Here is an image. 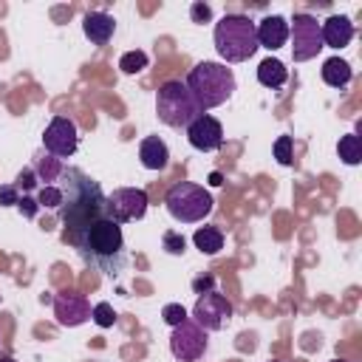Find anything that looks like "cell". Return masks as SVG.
Returning <instances> with one entry per match:
<instances>
[{"label":"cell","mask_w":362,"mask_h":362,"mask_svg":"<svg viewBox=\"0 0 362 362\" xmlns=\"http://www.w3.org/2000/svg\"><path fill=\"white\" fill-rule=\"evenodd\" d=\"M57 187L62 189V204L57 209V218L62 223V240L71 246L90 221L107 215L105 209L107 195L102 192L99 181L82 173L79 167H65Z\"/></svg>","instance_id":"obj_1"},{"label":"cell","mask_w":362,"mask_h":362,"mask_svg":"<svg viewBox=\"0 0 362 362\" xmlns=\"http://www.w3.org/2000/svg\"><path fill=\"white\" fill-rule=\"evenodd\" d=\"M71 249H76L79 257L90 269H96V272H102L107 277H119V272L127 263V249H124L122 226L113 218H107V215L90 221L76 235V240L71 243Z\"/></svg>","instance_id":"obj_2"},{"label":"cell","mask_w":362,"mask_h":362,"mask_svg":"<svg viewBox=\"0 0 362 362\" xmlns=\"http://www.w3.org/2000/svg\"><path fill=\"white\" fill-rule=\"evenodd\" d=\"M184 85L189 88V93H192L195 105L201 107V113L223 105L238 88L232 68H226L223 62H209V59H204L195 68H189Z\"/></svg>","instance_id":"obj_3"},{"label":"cell","mask_w":362,"mask_h":362,"mask_svg":"<svg viewBox=\"0 0 362 362\" xmlns=\"http://www.w3.org/2000/svg\"><path fill=\"white\" fill-rule=\"evenodd\" d=\"M215 51L226 62H246L257 51V34H255V20L246 14H223L215 23Z\"/></svg>","instance_id":"obj_4"},{"label":"cell","mask_w":362,"mask_h":362,"mask_svg":"<svg viewBox=\"0 0 362 362\" xmlns=\"http://www.w3.org/2000/svg\"><path fill=\"white\" fill-rule=\"evenodd\" d=\"M156 113H158V122L167 124V127H184L201 116V107L195 105L189 88L181 82V79H167L158 93H156Z\"/></svg>","instance_id":"obj_5"},{"label":"cell","mask_w":362,"mask_h":362,"mask_svg":"<svg viewBox=\"0 0 362 362\" xmlns=\"http://www.w3.org/2000/svg\"><path fill=\"white\" fill-rule=\"evenodd\" d=\"M164 204H167V212H170L175 221H181V223H198V221H204V218L212 212V206H215L209 189H204L201 184H192V181H178V184H173V187L167 189V195H164Z\"/></svg>","instance_id":"obj_6"},{"label":"cell","mask_w":362,"mask_h":362,"mask_svg":"<svg viewBox=\"0 0 362 362\" xmlns=\"http://www.w3.org/2000/svg\"><path fill=\"white\" fill-rule=\"evenodd\" d=\"M288 37H291V57H294V62L314 59L320 54V48H322L320 23L308 11H294V17L288 23Z\"/></svg>","instance_id":"obj_7"},{"label":"cell","mask_w":362,"mask_h":362,"mask_svg":"<svg viewBox=\"0 0 362 362\" xmlns=\"http://www.w3.org/2000/svg\"><path fill=\"white\" fill-rule=\"evenodd\" d=\"M147 204H150V198L141 187H119L107 195L105 209H107V218H113L122 226L130 221H141L147 212Z\"/></svg>","instance_id":"obj_8"},{"label":"cell","mask_w":362,"mask_h":362,"mask_svg":"<svg viewBox=\"0 0 362 362\" xmlns=\"http://www.w3.org/2000/svg\"><path fill=\"white\" fill-rule=\"evenodd\" d=\"M170 351L178 362H198L206 351V331L192 320L187 317L181 325L173 328L170 334Z\"/></svg>","instance_id":"obj_9"},{"label":"cell","mask_w":362,"mask_h":362,"mask_svg":"<svg viewBox=\"0 0 362 362\" xmlns=\"http://www.w3.org/2000/svg\"><path fill=\"white\" fill-rule=\"evenodd\" d=\"M192 320H195L204 331H221V328L232 320V303H229L221 291L198 294V300H195V305H192Z\"/></svg>","instance_id":"obj_10"},{"label":"cell","mask_w":362,"mask_h":362,"mask_svg":"<svg viewBox=\"0 0 362 362\" xmlns=\"http://www.w3.org/2000/svg\"><path fill=\"white\" fill-rule=\"evenodd\" d=\"M42 144H45V153L57 156L59 161L74 156L76 153V144H79V130H76V122L68 119V116H54L42 133Z\"/></svg>","instance_id":"obj_11"},{"label":"cell","mask_w":362,"mask_h":362,"mask_svg":"<svg viewBox=\"0 0 362 362\" xmlns=\"http://www.w3.org/2000/svg\"><path fill=\"white\" fill-rule=\"evenodd\" d=\"M187 141L201 153H215L223 144V127L215 116L201 113L187 124Z\"/></svg>","instance_id":"obj_12"},{"label":"cell","mask_w":362,"mask_h":362,"mask_svg":"<svg viewBox=\"0 0 362 362\" xmlns=\"http://www.w3.org/2000/svg\"><path fill=\"white\" fill-rule=\"evenodd\" d=\"M54 317L65 328H76L85 320H90V303L79 291H62L54 297Z\"/></svg>","instance_id":"obj_13"},{"label":"cell","mask_w":362,"mask_h":362,"mask_svg":"<svg viewBox=\"0 0 362 362\" xmlns=\"http://www.w3.org/2000/svg\"><path fill=\"white\" fill-rule=\"evenodd\" d=\"M255 34H257V48L277 51L288 42V20L280 14H269L260 23H255Z\"/></svg>","instance_id":"obj_14"},{"label":"cell","mask_w":362,"mask_h":362,"mask_svg":"<svg viewBox=\"0 0 362 362\" xmlns=\"http://www.w3.org/2000/svg\"><path fill=\"white\" fill-rule=\"evenodd\" d=\"M320 37L322 48H345L354 40V23L345 14H331L325 23H320Z\"/></svg>","instance_id":"obj_15"},{"label":"cell","mask_w":362,"mask_h":362,"mask_svg":"<svg viewBox=\"0 0 362 362\" xmlns=\"http://www.w3.org/2000/svg\"><path fill=\"white\" fill-rule=\"evenodd\" d=\"M82 31L93 45H107L116 34V20L107 11H88L82 20Z\"/></svg>","instance_id":"obj_16"},{"label":"cell","mask_w":362,"mask_h":362,"mask_svg":"<svg viewBox=\"0 0 362 362\" xmlns=\"http://www.w3.org/2000/svg\"><path fill=\"white\" fill-rule=\"evenodd\" d=\"M139 161H141L144 170H156L158 173V170H164L170 164V147L164 144V139L147 136L139 144Z\"/></svg>","instance_id":"obj_17"},{"label":"cell","mask_w":362,"mask_h":362,"mask_svg":"<svg viewBox=\"0 0 362 362\" xmlns=\"http://www.w3.org/2000/svg\"><path fill=\"white\" fill-rule=\"evenodd\" d=\"M286 79H288V68H286L277 57H266V59L257 65V82H260L263 88L277 90V88L286 85Z\"/></svg>","instance_id":"obj_18"},{"label":"cell","mask_w":362,"mask_h":362,"mask_svg":"<svg viewBox=\"0 0 362 362\" xmlns=\"http://www.w3.org/2000/svg\"><path fill=\"white\" fill-rule=\"evenodd\" d=\"M320 76H322V82H325L328 88H345V85L351 82L354 71H351V65H348L345 59L331 57V59H325V62H322Z\"/></svg>","instance_id":"obj_19"},{"label":"cell","mask_w":362,"mask_h":362,"mask_svg":"<svg viewBox=\"0 0 362 362\" xmlns=\"http://www.w3.org/2000/svg\"><path fill=\"white\" fill-rule=\"evenodd\" d=\"M192 243L201 255H218L223 249V232L218 226H198L192 235Z\"/></svg>","instance_id":"obj_20"},{"label":"cell","mask_w":362,"mask_h":362,"mask_svg":"<svg viewBox=\"0 0 362 362\" xmlns=\"http://www.w3.org/2000/svg\"><path fill=\"white\" fill-rule=\"evenodd\" d=\"M62 161L57 158V156H51V153H45V156H40L37 158V164H34V173H37V178L42 181V187H48V184H57L59 181V175H62Z\"/></svg>","instance_id":"obj_21"},{"label":"cell","mask_w":362,"mask_h":362,"mask_svg":"<svg viewBox=\"0 0 362 362\" xmlns=\"http://www.w3.org/2000/svg\"><path fill=\"white\" fill-rule=\"evenodd\" d=\"M337 153H339V158H342L348 167H356V164L362 161V139H359L356 133L342 136L339 144H337Z\"/></svg>","instance_id":"obj_22"},{"label":"cell","mask_w":362,"mask_h":362,"mask_svg":"<svg viewBox=\"0 0 362 362\" xmlns=\"http://www.w3.org/2000/svg\"><path fill=\"white\" fill-rule=\"evenodd\" d=\"M147 62H150V59H147V54H144V51H139V48H136V51H127V54H122V57H119V68H122L124 74H139V71H144V68H147Z\"/></svg>","instance_id":"obj_23"},{"label":"cell","mask_w":362,"mask_h":362,"mask_svg":"<svg viewBox=\"0 0 362 362\" xmlns=\"http://www.w3.org/2000/svg\"><path fill=\"white\" fill-rule=\"evenodd\" d=\"M34 198H37L40 209H59V204H62V189H59L57 184H48V187H40Z\"/></svg>","instance_id":"obj_24"},{"label":"cell","mask_w":362,"mask_h":362,"mask_svg":"<svg viewBox=\"0 0 362 362\" xmlns=\"http://www.w3.org/2000/svg\"><path fill=\"white\" fill-rule=\"evenodd\" d=\"M274 158H277V164H283V167H288L291 161H294V139L291 136H277V141H274Z\"/></svg>","instance_id":"obj_25"},{"label":"cell","mask_w":362,"mask_h":362,"mask_svg":"<svg viewBox=\"0 0 362 362\" xmlns=\"http://www.w3.org/2000/svg\"><path fill=\"white\" fill-rule=\"evenodd\" d=\"M90 320H93L99 328H110V325L116 322V311H113L110 303H96V305L90 308Z\"/></svg>","instance_id":"obj_26"},{"label":"cell","mask_w":362,"mask_h":362,"mask_svg":"<svg viewBox=\"0 0 362 362\" xmlns=\"http://www.w3.org/2000/svg\"><path fill=\"white\" fill-rule=\"evenodd\" d=\"M161 246H164L170 255H184V252H187L184 235H181V232H173V229H167V232L161 235Z\"/></svg>","instance_id":"obj_27"},{"label":"cell","mask_w":362,"mask_h":362,"mask_svg":"<svg viewBox=\"0 0 362 362\" xmlns=\"http://www.w3.org/2000/svg\"><path fill=\"white\" fill-rule=\"evenodd\" d=\"M161 317H164V322H167L170 328H175V325H181L189 314H187V308H184L181 303H167V305L161 308Z\"/></svg>","instance_id":"obj_28"},{"label":"cell","mask_w":362,"mask_h":362,"mask_svg":"<svg viewBox=\"0 0 362 362\" xmlns=\"http://www.w3.org/2000/svg\"><path fill=\"white\" fill-rule=\"evenodd\" d=\"M37 181H40V178H37V173H34L31 167H25V170H20V175H17V184H14V187H17V189H23V195H25L28 189H34V187H37Z\"/></svg>","instance_id":"obj_29"},{"label":"cell","mask_w":362,"mask_h":362,"mask_svg":"<svg viewBox=\"0 0 362 362\" xmlns=\"http://www.w3.org/2000/svg\"><path fill=\"white\" fill-rule=\"evenodd\" d=\"M189 17H192V23H209L212 20V8L206 3H201V0H195L189 6Z\"/></svg>","instance_id":"obj_30"},{"label":"cell","mask_w":362,"mask_h":362,"mask_svg":"<svg viewBox=\"0 0 362 362\" xmlns=\"http://www.w3.org/2000/svg\"><path fill=\"white\" fill-rule=\"evenodd\" d=\"M17 209L23 212V218H34V215L40 212V204H37L34 195H23V198L17 201Z\"/></svg>","instance_id":"obj_31"},{"label":"cell","mask_w":362,"mask_h":362,"mask_svg":"<svg viewBox=\"0 0 362 362\" xmlns=\"http://www.w3.org/2000/svg\"><path fill=\"white\" fill-rule=\"evenodd\" d=\"M17 201H20L17 187L14 184H3L0 187V206H17Z\"/></svg>","instance_id":"obj_32"},{"label":"cell","mask_w":362,"mask_h":362,"mask_svg":"<svg viewBox=\"0 0 362 362\" xmlns=\"http://www.w3.org/2000/svg\"><path fill=\"white\" fill-rule=\"evenodd\" d=\"M212 286H215V280H212V277H198V280H192V288H195L198 294H206V291H215Z\"/></svg>","instance_id":"obj_33"},{"label":"cell","mask_w":362,"mask_h":362,"mask_svg":"<svg viewBox=\"0 0 362 362\" xmlns=\"http://www.w3.org/2000/svg\"><path fill=\"white\" fill-rule=\"evenodd\" d=\"M209 184H212V187H221V184H223V175H221V173H212V175H209Z\"/></svg>","instance_id":"obj_34"},{"label":"cell","mask_w":362,"mask_h":362,"mask_svg":"<svg viewBox=\"0 0 362 362\" xmlns=\"http://www.w3.org/2000/svg\"><path fill=\"white\" fill-rule=\"evenodd\" d=\"M0 362H17V359H11V356H6V359H0Z\"/></svg>","instance_id":"obj_35"},{"label":"cell","mask_w":362,"mask_h":362,"mask_svg":"<svg viewBox=\"0 0 362 362\" xmlns=\"http://www.w3.org/2000/svg\"><path fill=\"white\" fill-rule=\"evenodd\" d=\"M331 362H348V359H331Z\"/></svg>","instance_id":"obj_36"},{"label":"cell","mask_w":362,"mask_h":362,"mask_svg":"<svg viewBox=\"0 0 362 362\" xmlns=\"http://www.w3.org/2000/svg\"><path fill=\"white\" fill-rule=\"evenodd\" d=\"M269 362H280V359H269Z\"/></svg>","instance_id":"obj_37"}]
</instances>
